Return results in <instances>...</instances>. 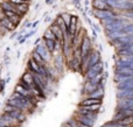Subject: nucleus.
<instances>
[{
	"mask_svg": "<svg viewBox=\"0 0 133 127\" xmlns=\"http://www.w3.org/2000/svg\"><path fill=\"white\" fill-rule=\"evenodd\" d=\"M16 111H20V110L16 109V107L13 106V105L7 104L6 106L4 107V112H5V113H11V112H16Z\"/></svg>",
	"mask_w": 133,
	"mask_h": 127,
	"instance_id": "nucleus-36",
	"label": "nucleus"
},
{
	"mask_svg": "<svg viewBox=\"0 0 133 127\" xmlns=\"http://www.w3.org/2000/svg\"><path fill=\"white\" fill-rule=\"evenodd\" d=\"M16 121H23V120H25V119H26V116H25V114H23L22 113V112H19V113H18V116H16Z\"/></svg>",
	"mask_w": 133,
	"mask_h": 127,
	"instance_id": "nucleus-38",
	"label": "nucleus"
},
{
	"mask_svg": "<svg viewBox=\"0 0 133 127\" xmlns=\"http://www.w3.org/2000/svg\"><path fill=\"white\" fill-rule=\"evenodd\" d=\"M101 105L102 104H95V105H85V106H79V109L83 110H87V111H94L97 112L99 109H101Z\"/></svg>",
	"mask_w": 133,
	"mask_h": 127,
	"instance_id": "nucleus-31",
	"label": "nucleus"
},
{
	"mask_svg": "<svg viewBox=\"0 0 133 127\" xmlns=\"http://www.w3.org/2000/svg\"><path fill=\"white\" fill-rule=\"evenodd\" d=\"M32 27V22L28 21V22H25V28H30Z\"/></svg>",
	"mask_w": 133,
	"mask_h": 127,
	"instance_id": "nucleus-41",
	"label": "nucleus"
},
{
	"mask_svg": "<svg viewBox=\"0 0 133 127\" xmlns=\"http://www.w3.org/2000/svg\"><path fill=\"white\" fill-rule=\"evenodd\" d=\"M35 51H36L37 54H39L40 56H41L42 58H43L44 61H46L47 63L50 61V57H51V55H50V53L48 51V49L46 48V46H44V43L43 42H40V44H35Z\"/></svg>",
	"mask_w": 133,
	"mask_h": 127,
	"instance_id": "nucleus-5",
	"label": "nucleus"
},
{
	"mask_svg": "<svg viewBox=\"0 0 133 127\" xmlns=\"http://www.w3.org/2000/svg\"><path fill=\"white\" fill-rule=\"evenodd\" d=\"M117 56L118 57H122V56H133V44L125 46L120 49H117Z\"/></svg>",
	"mask_w": 133,
	"mask_h": 127,
	"instance_id": "nucleus-11",
	"label": "nucleus"
},
{
	"mask_svg": "<svg viewBox=\"0 0 133 127\" xmlns=\"http://www.w3.org/2000/svg\"><path fill=\"white\" fill-rule=\"evenodd\" d=\"M64 67V57L63 55H60L55 58V69L56 71H62Z\"/></svg>",
	"mask_w": 133,
	"mask_h": 127,
	"instance_id": "nucleus-23",
	"label": "nucleus"
},
{
	"mask_svg": "<svg viewBox=\"0 0 133 127\" xmlns=\"http://www.w3.org/2000/svg\"><path fill=\"white\" fill-rule=\"evenodd\" d=\"M72 2H74V5H75V6H77V5L81 4V0H72Z\"/></svg>",
	"mask_w": 133,
	"mask_h": 127,
	"instance_id": "nucleus-44",
	"label": "nucleus"
},
{
	"mask_svg": "<svg viewBox=\"0 0 133 127\" xmlns=\"http://www.w3.org/2000/svg\"><path fill=\"white\" fill-rule=\"evenodd\" d=\"M123 30H124L125 33H126L127 35H132L133 34V25H127V26H124L123 27Z\"/></svg>",
	"mask_w": 133,
	"mask_h": 127,
	"instance_id": "nucleus-37",
	"label": "nucleus"
},
{
	"mask_svg": "<svg viewBox=\"0 0 133 127\" xmlns=\"http://www.w3.org/2000/svg\"><path fill=\"white\" fill-rule=\"evenodd\" d=\"M54 2V0H46V4L47 5H50V4H53Z\"/></svg>",
	"mask_w": 133,
	"mask_h": 127,
	"instance_id": "nucleus-46",
	"label": "nucleus"
},
{
	"mask_svg": "<svg viewBox=\"0 0 133 127\" xmlns=\"http://www.w3.org/2000/svg\"><path fill=\"white\" fill-rule=\"evenodd\" d=\"M77 113H79V114H82V116L87 117V118L91 119L92 121H96V120H97V118H98V116H97V112H94V111H87V110L79 109V107H78Z\"/></svg>",
	"mask_w": 133,
	"mask_h": 127,
	"instance_id": "nucleus-17",
	"label": "nucleus"
},
{
	"mask_svg": "<svg viewBox=\"0 0 133 127\" xmlns=\"http://www.w3.org/2000/svg\"><path fill=\"white\" fill-rule=\"evenodd\" d=\"M41 40H42V39H41V37H37V39H36V40H35V42H34V43H35V44H39V43H40V42H41Z\"/></svg>",
	"mask_w": 133,
	"mask_h": 127,
	"instance_id": "nucleus-45",
	"label": "nucleus"
},
{
	"mask_svg": "<svg viewBox=\"0 0 133 127\" xmlns=\"http://www.w3.org/2000/svg\"><path fill=\"white\" fill-rule=\"evenodd\" d=\"M133 76H130V75H122V74H117L115 72V81L116 83H122V82L129 81V79H132Z\"/></svg>",
	"mask_w": 133,
	"mask_h": 127,
	"instance_id": "nucleus-26",
	"label": "nucleus"
},
{
	"mask_svg": "<svg viewBox=\"0 0 133 127\" xmlns=\"http://www.w3.org/2000/svg\"><path fill=\"white\" fill-rule=\"evenodd\" d=\"M77 29H78V16L77 15H71L70 16V23H69L66 30H68V33L72 36Z\"/></svg>",
	"mask_w": 133,
	"mask_h": 127,
	"instance_id": "nucleus-7",
	"label": "nucleus"
},
{
	"mask_svg": "<svg viewBox=\"0 0 133 127\" xmlns=\"http://www.w3.org/2000/svg\"><path fill=\"white\" fill-rule=\"evenodd\" d=\"M118 99H133V90H118Z\"/></svg>",
	"mask_w": 133,
	"mask_h": 127,
	"instance_id": "nucleus-16",
	"label": "nucleus"
},
{
	"mask_svg": "<svg viewBox=\"0 0 133 127\" xmlns=\"http://www.w3.org/2000/svg\"><path fill=\"white\" fill-rule=\"evenodd\" d=\"M117 111L118 112L115 114V117H113V121L122 120V119L129 118V117L133 116V110H117Z\"/></svg>",
	"mask_w": 133,
	"mask_h": 127,
	"instance_id": "nucleus-8",
	"label": "nucleus"
},
{
	"mask_svg": "<svg viewBox=\"0 0 133 127\" xmlns=\"http://www.w3.org/2000/svg\"><path fill=\"white\" fill-rule=\"evenodd\" d=\"M74 119H75L77 123H81V124H83V125H87L89 127H92L94 126V123H95V121H92L91 119L87 118V117L82 116V114H79V113H77V116H76Z\"/></svg>",
	"mask_w": 133,
	"mask_h": 127,
	"instance_id": "nucleus-15",
	"label": "nucleus"
},
{
	"mask_svg": "<svg viewBox=\"0 0 133 127\" xmlns=\"http://www.w3.org/2000/svg\"><path fill=\"white\" fill-rule=\"evenodd\" d=\"M35 33H36V29H33L32 32H29V33H27V34L26 35H23V36L26 37V39H28V37H30V36H33V35L35 34Z\"/></svg>",
	"mask_w": 133,
	"mask_h": 127,
	"instance_id": "nucleus-39",
	"label": "nucleus"
},
{
	"mask_svg": "<svg viewBox=\"0 0 133 127\" xmlns=\"http://www.w3.org/2000/svg\"><path fill=\"white\" fill-rule=\"evenodd\" d=\"M21 81H23L26 84H28V85L30 86V89H33L35 86V84H34V78H33V75L30 74L29 71H27V72H25L23 74V76H22V79Z\"/></svg>",
	"mask_w": 133,
	"mask_h": 127,
	"instance_id": "nucleus-21",
	"label": "nucleus"
},
{
	"mask_svg": "<svg viewBox=\"0 0 133 127\" xmlns=\"http://www.w3.org/2000/svg\"><path fill=\"white\" fill-rule=\"evenodd\" d=\"M42 40H53V41H55V35L53 34V32H51L50 29H47L46 32H44V34H43V37H42Z\"/></svg>",
	"mask_w": 133,
	"mask_h": 127,
	"instance_id": "nucleus-34",
	"label": "nucleus"
},
{
	"mask_svg": "<svg viewBox=\"0 0 133 127\" xmlns=\"http://www.w3.org/2000/svg\"><path fill=\"white\" fill-rule=\"evenodd\" d=\"M9 124L7 123V121H5L4 119H1L0 118V127H6V126H8Z\"/></svg>",
	"mask_w": 133,
	"mask_h": 127,
	"instance_id": "nucleus-40",
	"label": "nucleus"
},
{
	"mask_svg": "<svg viewBox=\"0 0 133 127\" xmlns=\"http://www.w3.org/2000/svg\"><path fill=\"white\" fill-rule=\"evenodd\" d=\"M117 110H133V99H118Z\"/></svg>",
	"mask_w": 133,
	"mask_h": 127,
	"instance_id": "nucleus-10",
	"label": "nucleus"
},
{
	"mask_svg": "<svg viewBox=\"0 0 133 127\" xmlns=\"http://www.w3.org/2000/svg\"><path fill=\"white\" fill-rule=\"evenodd\" d=\"M89 0H85V1H84V5H85V7H88V5H89Z\"/></svg>",
	"mask_w": 133,
	"mask_h": 127,
	"instance_id": "nucleus-49",
	"label": "nucleus"
},
{
	"mask_svg": "<svg viewBox=\"0 0 133 127\" xmlns=\"http://www.w3.org/2000/svg\"><path fill=\"white\" fill-rule=\"evenodd\" d=\"M0 8H1L2 11H12V12H14V13L18 14V11H16L15 6H14L13 4H11L8 0L0 2Z\"/></svg>",
	"mask_w": 133,
	"mask_h": 127,
	"instance_id": "nucleus-22",
	"label": "nucleus"
},
{
	"mask_svg": "<svg viewBox=\"0 0 133 127\" xmlns=\"http://www.w3.org/2000/svg\"><path fill=\"white\" fill-rule=\"evenodd\" d=\"M39 22H40V20H36L35 22H33V23H32V28H35V27H36V26L39 25Z\"/></svg>",
	"mask_w": 133,
	"mask_h": 127,
	"instance_id": "nucleus-42",
	"label": "nucleus"
},
{
	"mask_svg": "<svg viewBox=\"0 0 133 127\" xmlns=\"http://www.w3.org/2000/svg\"><path fill=\"white\" fill-rule=\"evenodd\" d=\"M97 88H98V85H95V84H92L91 82L87 81V83H85V85H84V91L87 93H90V92H92L94 90H96Z\"/></svg>",
	"mask_w": 133,
	"mask_h": 127,
	"instance_id": "nucleus-32",
	"label": "nucleus"
},
{
	"mask_svg": "<svg viewBox=\"0 0 133 127\" xmlns=\"http://www.w3.org/2000/svg\"><path fill=\"white\" fill-rule=\"evenodd\" d=\"M14 6H15L19 15L23 16L27 14L28 9H29V2H23V4H20V5H14Z\"/></svg>",
	"mask_w": 133,
	"mask_h": 127,
	"instance_id": "nucleus-19",
	"label": "nucleus"
},
{
	"mask_svg": "<svg viewBox=\"0 0 133 127\" xmlns=\"http://www.w3.org/2000/svg\"><path fill=\"white\" fill-rule=\"evenodd\" d=\"M32 58H33V60H34L35 62H36L39 65H41V67H44V65L47 64V62H46V61H44L43 58H42L41 56H40L39 54H37L35 50L33 51V54H32Z\"/></svg>",
	"mask_w": 133,
	"mask_h": 127,
	"instance_id": "nucleus-27",
	"label": "nucleus"
},
{
	"mask_svg": "<svg viewBox=\"0 0 133 127\" xmlns=\"http://www.w3.org/2000/svg\"><path fill=\"white\" fill-rule=\"evenodd\" d=\"M126 33L124 32L123 29L120 30H115V32H106V37H108L110 41H113V40H117V39H120L123 36H126Z\"/></svg>",
	"mask_w": 133,
	"mask_h": 127,
	"instance_id": "nucleus-12",
	"label": "nucleus"
},
{
	"mask_svg": "<svg viewBox=\"0 0 133 127\" xmlns=\"http://www.w3.org/2000/svg\"><path fill=\"white\" fill-rule=\"evenodd\" d=\"M103 68H104V63L102 62V61L97 62L96 64L91 65L90 68H88V70L84 72L87 79H90V78H92L94 76H96V75L102 74V72H103Z\"/></svg>",
	"mask_w": 133,
	"mask_h": 127,
	"instance_id": "nucleus-2",
	"label": "nucleus"
},
{
	"mask_svg": "<svg viewBox=\"0 0 133 127\" xmlns=\"http://www.w3.org/2000/svg\"><path fill=\"white\" fill-rule=\"evenodd\" d=\"M103 96H104V89L98 86L96 90H94L92 92L88 93V97L87 98H96V99H103Z\"/></svg>",
	"mask_w": 133,
	"mask_h": 127,
	"instance_id": "nucleus-18",
	"label": "nucleus"
},
{
	"mask_svg": "<svg viewBox=\"0 0 133 127\" xmlns=\"http://www.w3.org/2000/svg\"><path fill=\"white\" fill-rule=\"evenodd\" d=\"M16 36H18V33L15 32V33H14L13 35H11V40H12V39H14V37H16Z\"/></svg>",
	"mask_w": 133,
	"mask_h": 127,
	"instance_id": "nucleus-47",
	"label": "nucleus"
},
{
	"mask_svg": "<svg viewBox=\"0 0 133 127\" xmlns=\"http://www.w3.org/2000/svg\"><path fill=\"white\" fill-rule=\"evenodd\" d=\"M117 90H133V78L122 82V83H118Z\"/></svg>",
	"mask_w": 133,
	"mask_h": 127,
	"instance_id": "nucleus-20",
	"label": "nucleus"
},
{
	"mask_svg": "<svg viewBox=\"0 0 133 127\" xmlns=\"http://www.w3.org/2000/svg\"><path fill=\"white\" fill-rule=\"evenodd\" d=\"M95 104H102V99H96V98H85L84 100L79 103V106H85V105H95Z\"/></svg>",
	"mask_w": 133,
	"mask_h": 127,
	"instance_id": "nucleus-24",
	"label": "nucleus"
},
{
	"mask_svg": "<svg viewBox=\"0 0 133 127\" xmlns=\"http://www.w3.org/2000/svg\"><path fill=\"white\" fill-rule=\"evenodd\" d=\"M91 5L94 7V9H112L105 2V0H92Z\"/></svg>",
	"mask_w": 133,
	"mask_h": 127,
	"instance_id": "nucleus-13",
	"label": "nucleus"
},
{
	"mask_svg": "<svg viewBox=\"0 0 133 127\" xmlns=\"http://www.w3.org/2000/svg\"><path fill=\"white\" fill-rule=\"evenodd\" d=\"M103 27H104V29H105L106 32H115V30L123 29L124 23H123V21H122V18H120V16H118V18L115 19V21H112V22L109 23V25L103 26Z\"/></svg>",
	"mask_w": 133,
	"mask_h": 127,
	"instance_id": "nucleus-3",
	"label": "nucleus"
},
{
	"mask_svg": "<svg viewBox=\"0 0 133 127\" xmlns=\"http://www.w3.org/2000/svg\"><path fill=\"white\" fill-rule=\"evenodd\" d=\"M2 13H4V15L6 16L9 21H12V23H13L15 27H18V26L20 25L21 19H22L21 15H19V14L14 13V12H12V11H2Z\"/></svg>",
	"mask_w": 133,
	"mask_h": 127,
	"instance_id": "nucleus-6",
	"label": "nucleus"
},
{
	"mask_svg": "<svg viewBox=\"0 0 133 127\" xmlns=\"http://www.w3.org/2000/svg\"><path fill=\"white\" fill-rule=\"evenodd\" d=\"M115 72L122 74V75H130V76H133V69H130V68H116Z\"/></svg>",
	"mask_w": 133,
	"mask_h": 127,
	"instance_id": "nucleus-30",
	"label": "nucleus"
},
{
	"mask_svg": "<svg viewBox=\"0 0 133 127\" xmlns=\"http://www.w3.org/2000/svg\"><path fill=\"white\" fill-rule=\"evenodd\" d=\"M60 16L62 18L63 23L65 25V27L68 28L69 23H70V16H71V14H69V13H61V14H60Z\"/></svg>",
	"mask_w": 133,
	"mask_h": 127,
	"instance_id": "nucleus-35",
	"label": "nucleus"
},
{
	"mask_svg": "<svg viewBox=\"0 0 133 127\" xmlns=\"http://www.w3.org/2000/svg\"><path fill=\"white\" fill-rule=\"evenodd\" d=\"M43 43L46 46V48L48 49L49 53H55V41L53 40H43Z\"/></svg>",
	"mask_w": 133,
	"mask_h": 127,
	"instance_id": "nucleus-29",
	"label": "nucleus"
},
{
	"mask_svg": "<svg viewBox=\"0 0 133 127\" xmlns=\"http://www.w3.org/2000/svg\"><path fill=\"white\" fill-rule=\"evenodd\" d=\"M1 91H4V84L0 83V92H1Z\"/></svg>",
	"mask_w": 133,
	"mask_h": 127,
	"instance_id": "nucleus-48",
	"label": "nucleus"
},
{
	"mask_svg": "<svg viewBox=\"0 0 133 127\" xmlns=\"http://www.w3.org/2000/svg\"><path fill=\"white\" fill-rule=\"evenodd\" d=\"M28 65H29V71H32V72H36V74H39V71H40V67L41 65H39L36 62H35L33 58H30L29 61H28Z\"/></svg>",
	"mask_w": 133,
	"mask_h": 127,
	"instance_id": "nucleus-28",
	"label": "nucleus"
},
{
	"mask_svg": "<svg viewBox=\"0 0 133 127\" xmlns=\"http://www.w3.org/2000/svg\"><path fill=\"white\" fill-rule=\"evenodd\" d=\"M79 51H81V55L84 56L87 55L88 53H90V51L92 50V47H91V40L89 39V37L87 36V35H84L82 39V42H81L79 44Z\"/></svg>",
	"mask_w": 133,
	"mask_h": 127,
	"instance_id": "nucleus-4",
	"label": "nucleus"
},
{
	"mask_svg": "<svg viewBox=\"0 0 133 127\" xmlns=\"http://www.w3.org/2000/svg\"><path fill=\"white\" fill-rule=\"evenodd\" d=\"M116 123L122 125V126H131L132 123H133V119H132V117H129V118L122 119V120H117Z\"/></svg>",
	"mask_w": 133,
	"mask_h": 127,
	"instance_id": "nucleus-33",
	"label": "nucleus"
},
{
	"mask_svg": "<svg viewBox=\"0 0 133 127\" xmlns=\"http://www.w3.org/2000/svg\"><path fill=\"white\" fill-rule=\"evenodd\" d=\"M0 25H1L6 30H8V32H14L15 28H16L15 26L12 23V21H9L6 16H4V18L0 19Z\"/></svg>",
	"mask_w": 133,
	"mask_h": 127,
	"instance_id": "nucleus-14",
	"label": "nucleus"
},
{
	"mask_svg": "<svg viewBox=\"0 0 133 127\" xmlns=\"http://www.w3.org/2000/svg\"><path fill=\"white\" fill-rule=\"evenodd\" d=\"M15 92L20 93L21 96H25V97H33V96L30 95V90L25 89L22 85H20V84H18V85L15 86Z\"/></svg>",
	"mask_w": 133,
	"mask_h": 127,
	"instance_id": "nucleus-25",
	"label": "nucleus"
},
{
	"mask_svg": "<svg viewBox=\"0 0 133 127\" xmlns=\"http://www.w3.org/2000/svg\"><path fill=\"white\" fill-rule=\"evenodd\" d=\"M90 14L98 19L99 21L103 19H109V18H117L118 13H115L113 9H95L94 12H90Z\"/></svg>",
	"mask_w": 133,
	"mask_h": 127,
	"instance_id": "nucleus-1",
	"label": "nucleus"
},
{
	"mask_svg": "<svg viewBox=\"0 0 133 127\" xmlns=\"http://www.w3.org/2000/svg\"><path fill=\"white\" fill-rule=\"evenodd\" d=\"M44 22H51V18H50V16H46V19H44Z\"/></svg>",
	"mask_w": 133,
	"mask_h": 127,
	"instance_id": "nucleus-43",
	"label": "nucleus"
},
{
	"mask_svg": "<svg viewBox=\"0 0 133 127\" xmlns=\"http://www.w3.org/2000/svg\"><path fill=\"white\" fill-rule=\"evenodd\" d=\"M49 29H50L51 32H53V34L55 35V39L57 40V41H60L61 44H62L63 43V33H62V29H61V28L58 27L55 22L51 23L50 27H49Z\"/></svg>",
	"mask_w": 133,
	"mask_h": 127,
	"instance_id": "nucleus-9",
	"label": "nucleus"
}]
</instances>
